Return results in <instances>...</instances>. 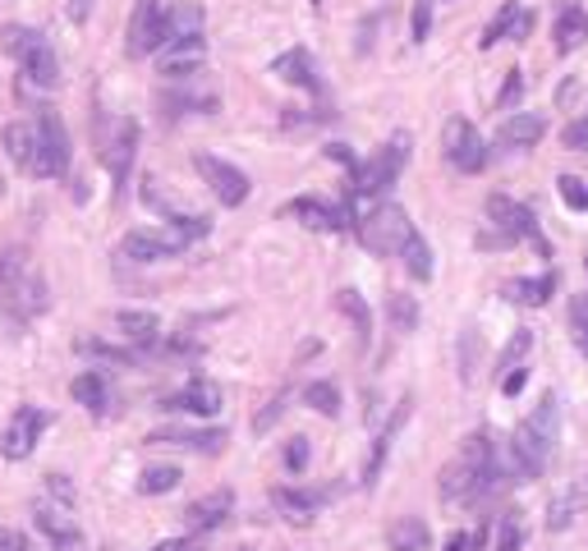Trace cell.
I'll list each match as a JSON object with an SVG mask.
<instances>
[{"instance_id": "obj_24", "label": "cell", "mask_w": 588, "mask_h": 551, "mask_svg": "<svg viewBox=\"0 0 588 551\" xmlns=\"http://www.w3.org/2000/svg\"><path fill=\"white\" fill-rule=\"evenodd\" d=\"M70 395H74V400L88 409V414H97V418L111 414V382H106L97 368H93V372H79V378L70 382Z\"/></svg>"}, {"instance_id": "obj_1", "label": "cell", "mask_w": 588, "mask_h": 551, "mask_svg": "<svg viewBox=\"0 0 588 551\" xmlns=\"http://www.w3.org/2000/svg\"><path fill=\"white\" fill-rule=\"evenodd\" d=\"M501 478H506V465H501V451H496V441L492 432H469L465 436V446L460 455L451 459V465L442 469V496L446 501H478V496H488L501 488Z\"/></svg>"}, {"instance_id": "obj_54", "label": "cell", "mask_w": 588, "mask_h": 551, "mask_svg": "<svg viewBox=\"0 0 588 551\" xmlns=\"http://www.w3.org/2000/svg\"><path fill=\"white\" fill-rule=\"evenodd\" d=\"M47 488H51V496H60L64 505L74 501V488H70V482H64V474H51V478H47Z\"/></svg>"}, {"instance_id": "obj_46", "label": "cell", "mask_w": 588, "mask_h": 551, "mask_svg": "<svg viewBox=\"0 0 588 551\" xmlns=\"http://www.w3.org/2000/svg\"><path fill=\"white\" fill-rule=\"evenodd\" d=\"M286 469H290V474L309 469V436H290V446H286Z\"/></svg>"}, {"instance_id": "obj_45", "label": "cell", "mask_w": 588, "mask_h": 551, "mask_svg": "<svg viewBox=\"0 0 588 551\" xmlns=\"http://www.w3.org/2000/svg\"><path fill=\"white\" fill-rule=\"evenodd\" d=\"M428 28H432V0H413L409 37H413V41H428Z\"/></svg>"}, {"instance_id": "obj_16", "label": "cell", "mask_w": 588, "mask_h": 551, "mask_svg": "<svg viewBox=\"0 0 588 551\" xmlns=\"http://www.w3.org/2000/svg\"><path fill=\"white\" fill-rule=\"evenodd\" d=\"M147 441L152 446H184V451H199V455H221L230 432L226 428H157Z\"/></svg>"}, {"instance_id": "obj_53", "label": "cell", "mask_w": 588, "mask_h": 551, "mask_svg": "<svg viewBox=\"0 0 588 551\" xmlns=\"http://www.w3.org/2000/svg\"><path fill=\"white\" fill-rule=\"evenodd\" d=\"M152 551H203V542L199 538H170V542H157Z\"/></svg>"}, {"instance_id": "obj_58", "label": "cell", "mask_w": 588, "mask_h": 551, "mask_svg": "<svg viewBox=\"0 0 588 551\" xmlns=\"http://www.w3.org/2000/svg\"><path fill=\"white\" fill-rule=\"evenodd\" d=\"M244 551H249V547H244Z\"/></svg>"}, {"instance_id": "obj_31", "label": "cell", "mask_w": 588, "mask_h": 551, "mask_svg": "<svg viewBox=\"0 0 588 551\" xmlns=\"http://www.w3.org/2000/svg\"><path fill=\"white\" fill-rule=\"evenodd\" d=\"M556 51L561 56H571V51H579L584 41H588V10H579V5H561V14H556Z\"/></svg>"}, {"instance_id": "obj_38", "label": "cell", "mask_w": 588, "mask_h": 551, "mask_svg": "<svg viewBox=\"0 0 588 551\" xmlns=\"http://www.w3.org/2000/svg\"><path fill=\"white\" fill-rule=\"evenodd\" d=\"M303 405L317 409L322 418H340V391L332 382H309L303 386Z\"/></svg>"}, {"instance_id": "obj_41", "label": "cell", "mask_w": 588, "mask_h": 551, "mask_svg": "<svg viewBox=\"0 0 588 551\" xmlns=\"http://www.w3.org/2000/svg\"><path fill=\"white\" fill-rule=\"evenodd\" d=\"M529 349H533V331H529V326H525V331H515V336L506 340V349H501V359H496L501 378H506L511 368H519V359H529Z\"/></svg>"}, {"instance_id": "obj_26", "label": "cell", "mask_w": 588, "mask_h": 551, "mask_svg": "<svg viewBox=\"0 0 588 551\" xmlns=\"http://www.w3.org/2000/svg\"><path fill=\"white\" fill-rule=\"evenodd\" d=\"M0 139H5V152H10V161H14V166H24L28 175H37V124H28V120H10Z\"/></svg>"}, {"instance_id": "obj_4", "label": "cell", "mask_w": 588, "mask_h": 551, "mask_svg": "<svg viewBox=\"0 0 588 551\" xmlns=\"http://www.w3.org/2000/svg\"><path fill=\"white\" fill-rule=\"evenodd\" d=\"M0 41H5V51L19 60V70L33 87H56L60 83V60L51 51V41L41 37L37 28H24V24H5L0 28Z\"/></svg>"}, {"instance_id": "obj_44", "label": "cell", "mask_w": 588, "mask_h": 551, "mask_svg": "<svg viewBox=\"0 0 588 551\" xmlns=\"http://www.w3.org/2000/svg\"><path fill=\"white\" fill-rule=\"evenodd\" d=\"M519 547H525V524H519L515 515H506V519H501V528H496L492 551H519Z\"/></svg>"}, {"instance_id": "obj_5", "label": "cell", "mask_w": 588, "mask_h": 551, "mask_svg": "<svg viewBox=\"0 0 588 551\" xmlns=\"http://www.w3.org/2000/svg\"><path fill=\"white\" fill-rule=\"evenodd\" d=\"M93 139H97V157L101 166L111 170V180H116V193H124V180H129V170H134V157H139V120H111V116H97L93 120Z\"/></svg>"}, {"instance_id": "obj_34", "label": "cell", "mask_w": 588, "mask_h": 551, "mask_svg": "<svg viewBox=\"0 0 588 551\" xmlns=\"http://www.w3.org/2000/svg\"><path fill=\"white\" fill-rule=\"evenodd\" d=\"M336 308L355 322V340H359V349H368V340H373V313H368L363 295H359V290H336Z\"/></svg>"}, {"instance_id": "obj_10", "label": "cell", "mask_w": 588, "mask_h": 551, "mask_svg": "<svg viewBox=\"0 0 588 551\" xmlns=\"http://www.w3.org/2000/svg\"><path fill=\"white\" fill-rule=\"evenodd\" d=\"M193 170L203 175V184L216 193V203H221V207H244V197H249L253 184H249V175L239 166L212 157V152H199V157H193Z\"/></svg>"}, {"instance_id": "obj_35", "label": "cell", "mask_w": 588, "mask_h": 551, "mask_svg": "<svg viewBox=\"0 0 588 551\" xmlns=\"http://www.w3.org/2000/svg\"><path fill=\"white\" fill-rule=\"evenodd\" d=\"M400 257H405V272H409L413 280H432V249H428V239H423L419 230H413V235L405 239Z\"/></svg>"}, {"instance_id": "obj_25", "label": "cell", "mask_w": 588, "mask_h": 551, "mask_svg": "<svg viewBox=\"0 0 588 551\" xmlns=\"http://www.w3.org/2000/svg\"><path fill=\"white\" fill-rule=\"evenodd\" d=\"M409 395H405V400L396 405V414H391L386 418V428L377 432V441H373V455H368V465H363V488H373V482H377V474H382V465H386V451H391V441H396V432H400V423H405V418H409Z\"/></svg>"}, {"instance_id": "obj_6", "label": "cell", "mask_w": 588, "mask_h": 551, "mask_svg": "<svg viewBox=\"0 0 588 551\" xmlns=\"http://www.w3.org/2000/svg\"><path fill=\"white\" fill-rule=\"evenodd\" d=\"M405 161H409V134H391V139L373 152V161L355 166V175H350V197H377V193H386L391 184L400 180Z\"/></svg>"}, {"instance_id": "obj_36", "label": "cell", "mask_w": 588, "mask_h": 551, "mask_svg": "<svg viewBox=\"0 0 588 551\" xmlns=\"http://www.w3.org/2000/svg\"><path fill=\"white\" fill-rule=\"evenodd\" d=\"M180 469L176 465H152V469H143V478H139V492L143 496H166V492H176L180 488Z\"/></svg>"}, {"instance_id": "obj_52", "label": "cell", "mask_w": 588, "mask_h": 551, "mask_svg": "<svg viewBox=\"0 0 588 551\" xmlns=\"http://www.w3.org/2000/svg\"><path fill=\"white\" fill-rule=\"evenodd\" d=\"M529 33H533V14H529V10H519V14H515V24H511V41H525Z\"/></svg>"}, {"instance_id": "obj_2", "label": "cell", "mask_w": 588, "mask_h": 551, "mask_svg": "<svg viewBox=\"0 0 588 551\" xmlns=\"http://www.w3.org/2000/svg\"><path fill=\"white\" fill-rule=\"evenodd\" d=\"M556 436H561V405L556 395L548 391L538 400V409L515 428V441H511V465H515V478H542L548 459L556 451Z\"/></svg>"}, {"instance_id": "obj_14", "label": "cell", "mask_w": 588, "mask_h": 551, "mask_svg": "<svg viewBox=\"0 0 588 551\" xmlns=\"http://www.w3.org/2000/svg\"><path fill=\"white\" fill-rule=\"evenodd\" d=\"M161 19H166L161 0H139V5H134V19H129V41H124V51L134 60H143V56H152L161 47Z\"/></svg>"}, {"instance_id": "obj_47", "label": "cell", "mask_w": 588, "mask_h": 551, "mask_svg": "<svg viewBox=\"0 0 588 551\" xmlns=\"http://www.w3.org/2000/svg\"><path fill=\"white\" fill-rule=\"evenodd\" d=\"M561 143L571 147V152H588V116L575 120V124H565V129H561Z\"/></svg>"}, {"instance_id": "obj_42", "label": "cell", "mask_w": 588, "mask_h": 551, "mask_svg": "<svg viewBox=\"0 0 588 551\" xmlns=\"http://www.w3.org/2000/svg\"><path fill=\"white\" fill-rule=\"evenodd\" d=\"M571 340H575L579 355L588 359V295L571 299Z\"/></svg>"}, {"instance_id": "obj_51", "label": "cell", "mask_w": 588, "mask_h": 551, "mask_svg": "<svg viewBox=\"0 0 588 551\" xmlns=\"http://www.w3.org/2000/svg\"><path fill=\"white\" fill-rule=\"evenodd\" d=\"M519 87H525V74H519V70H511V79H506V87H501V97H496V106H515V97H519Z\"/></svg>"}, {"instance_id": "obj_7", "label": "cell", "mask_w": 588, "mask_h": 551, "mask_svg": "<svg viewBox=\"0 0 588 551\" xmlns=\"http://www.w3.org/2000/svg\"><path fill=\"white\" fill-rule=\"evenodd\" d=\"M413 235V220L400 203H377L368 216H359V244L377 257H391L405 249V239Z\"/></svg>"}, {"instance_id": "obj_57", "label": "cell", "mask_w": 588, "mask_h": 551, "mask_svg": "<svg viewBox=\"0 0 588 551\" xmlns=\"http://www.w3.org/2000/svg\"><path fill=\"white\" fill-rule=\"evenodd\" d=\"M313 5H322V0H313Z\"/></svg>"}, {"instance_id": "obj_32", "label": "cell", "mask_w": 588, "mask_h": 551, "mask_svg": "<svg viewBox=\"0 0 588 551\" xmlns=\"http://www.w3.org/2000/svg\"><path fill=\"white\" fill-rule=\"evenodd\" d=\"M157 106H161L166 120H176V116H193V110H199V116H212L221 101H216L212 93H161Z\"/></svg>"}, {"instance_id": "obj_43", "label": "cell", "mask_w": 588, "mask_h": 551, "mask_svg": "<svg viewBox=\"0 0 588 551\" xmlns=\"http://www.w3.org/2000/svg\"><path fill=\"white\" fill-rule=\"evenodd\" d=\"M556 193H561V203L571 207V212H588V184L575 180V175H561V180H556Z\"/></svg>"}, {"instance_id": "obj_37", "label": "cell", "mask_w": 588, "mask_h": 551, "mask_svg": "<svg viewBox=\"0 0 588 551\" xmlns=\"http://www.w3.org/2000/svg\"><path fill=\"white\" fill-rule=\"evenodd\" d=\"M79 355L101 359V363H143L147 349H120V345H106V340H79Z\"/></svg>"}, {"instance_id": "obj_8", "label": "cell", "mask_w": 588, "mask_h": 551, "mask_svg": "<svg viewBox=\"0 0 588 551\" xmlns=\"http://www.w3.org/2000/svg\"><path fill=\"white\" fill-rule=\"evenodd\" d=\"M37 175L41 180H60L64 170H70V129H64V120L56 116L51 106H37Z\"/></svg>"}, {"instance_id": "obj_17", "label": "cell", "mask_w": 588, "mask_h": 551, "mask_svg": "<svg viewBox=\"0 0 588 551\" xmlns=\"http://www.w3.org/2000/svg\"><path fill=\"white\" fill-rule=\"evenodd\" d=\"M184 244L170 230H129L120 239V253L124 257H134V262H166V257H176Z\"/></svg>"}, {"instance_id": "obj_48", "label": "cell", "mask_w": 588, "mask_h": 551, "mask_svg": "<svg viewBox=\"0 0 588 551\" xmlns=\"http://www.w3.org/2000/svg\"><path fill=\"white\" fill-rule=\"evenodd\" d=\"M286 400H290V395H286V391H280V395H276V400H272V405H267L263 414H257V418H253V432H267V428L276 423V418H280V414H286Z\"/></svg>"}, {"instance_id": "obj_28", "label": "cell", "mask_w": 588, "mask_h": 551, "mask_svg": "<svg viewBox=\"0 0 588 551\" xmlns=\"http://www.w3.org/2000/svg\"><path fill=\"white\" fill-rule=\"evenodd\" d=\"M272 505L290 524H313L317 505H322V492H303V488H272Z\"/></svg>"}, {"instance_id": "obj_20", "label": "cell", "mask_w": 588, "mask_h": 551, "mask_svg": "<svg viewBox=\"0 0 588 551\" xmlns=\"http://www.w3.org/2000/svg\"><path fill=\"white\" fill-rule=\"evenodd\" d=\"M235 511V492H212L203 501H193L189 511H184V524H189V534H212V528H221Z\"/></svg>"}, {"instance_id": "obj_12", "label": "cell", "mask_w": 588, "mask_h": 551, "mask_svg": "<svg viewBox=\"0 0 588 551\" xmlns=\"http://www.w3.org/2000/svg\"><path fill=\"white\" fill-rule=\"evenodd\" d=\"M488 220H492V230L511 235L515 244H519V239H529V244H533L538 253H548V244H542V235H538V220H533V212H529L525 203H515V197H501V193H492V197H488Z\"/></svg>"}, {"instance_id": "obj_56", "label": "cell", "mask_w": 588, "mask_h": 551, "mask_svg": "<svg viewBox=\"0 0 588 551\" xmlns=\"http://www.w3.org/2000/svg\"><path fill=\"white\" fill-rule=\"evenodd\" d=\"M446 551H469V534H451V542H446Z\"/></svg>"}, {"instance_id": "obj_11", "label": "cell", "mask_w": 588, "mask_h": 551, "mask_svg": "<svg viewBox=\"0 0 588 551\" xmlns=\"http://www.w3.org/2000/svg\"><path fill=\"white\" fill-rule=\"evenodd\" d=\"M51 428V414L47 409H37V405H24V409H14V418L5 423V432H0V455L5 459H28L37 451V436Z\"/></svg>"}, {"instance_id": "obj_40", "label": "cell", "mask_w": 588, "mask_h": 551, "mask_svg": "<svg viewBox=\"0 0 588 551\" xmlns=\"http://www.w3.org/2000/svg\"><path fill=\"white\" fill-rule=\"evenodd\" d=\"M515 14H519V0H506V5L496 10V19H492V24L483 28V37H478V47H483V51H492L496 41H506V37H511V24H515Z\"/></svg>"}, {"instance_id": "obj_13", "label": "cell", "mask_w": 588, "mask_h": 551, "mask_svg": "<svg viewBox=\"0 0 588 551\" xmlns=\"http://www.w3.org/2000/svg\"><path fill=\"white\" fill-rule=\"evenodd\" d=\"M33 519L37 528L51 538V551H88V538L79 534V524L70 515V505H51V501H37L33 505Z\"/></svg>"}, {"instance_id": "obj_9", "label": "cell", "mask_w": 588, "mask_h": 551, "mask_svg": "<svg viewBox=\"0 0 588 551\" xmlns=\"http://www.w3.org/2000/svg\"><path fill=\"white\" fill-rule=\"evenodd\" d=\"M442 147H446V161L460 170V175H478V170L488 166V143H483V134H478L465 116H451L446 120Z\"/></svg>"}, {"instance_id": "obj_19", "label": "cell", "mask_w": 588, "mask_h": 551, "mask_svg": "<svg viewBox=\"0 0 588 551\" xmlns=\"http://www.w3.org/2000/svg\"><path fill=\"white\" fill-rule=\"evenodd\" d=\"M157 409H180V414L212 418V414H221V386L207 382V378H193L180 395H170V400H161Z\"/></svg>"}, {"instance_id": "obj_27", "label": "cell", "mask_w": 588, "mask_h": 551, "mask_svg": "<svg viewBox=\"0 0 588 551\" xmlns=\"http://www.w3.org/2000/svg\"><path fill=\"white\" fill-rule=\"evenodd\" d=\"M116 326H120V336L129 345H139V349H152V345H157V336H161L157 313H143V308H120Z\"/></svg>"}, {"instance_id": "obj_22", "label": "cell", "mask_w": 588, "mask_h": 551, "mask_svg": "<svg viewBox=\"0 0 588 551\" xmlns=\"http://www.w3.org/2000/svg\"><path fill=\"white\" fill-rule=\"evenodd\" d=\"M542 134H548V120L533 116V110H519V116H511L506 124L496 129V143L511 147V152H519V147H538Z\"/></svg>"}, {"instance_id": "obj_39", "label": "cell", "mask_w": 588, "mask_h": 551, "mask_svg": "<svg viewBox=\"0 0 588 551\" xmlns=\"http://www.w3.org/2000/svg\"><path fill=\"white\" fill-rule=\"evenodd\" d=\"M386 318H391V326H396L400 331V336H405V331H413V326H419V303H413V295H386Z\"/></svg>"}, {"instance_id": "obj_3", "label": "cell", "mask_w": 588, "mask_h": 551, "mask_svg": "<svg viewBox=\"0 0 588 551\" xmlns=\"http://www.w3.org/2000/svg\"><path fill=\"white\" fill-rule=\"evenodd\" d=\"M0 303L10 308L14 322H33L37 313H47V280L33 272V262L24 249H5L0 253Z\"/></svg>"}, {"instance_id": "obj_21", "label": "cell", "mask_w": 588, "mask_h": 551, "mask_svg": "<svg viewBox=\"0 0 588 551\" xmlns=\"http://www.w3.org/2000/svg\"><path fill=\"white\" fill-rule=\"evenodd\" d=\"M272 74H276V79H286V83H295V87H303V93H322L317 64H313V56L303 51V47L280 51V56L272 60Z\"/></svg>"}, {"instance_id": "obj_23", "label": "cell", "mask_w": 588, "mask_h": 551, "mask_svg": "<svg viewBox=\"0 0 588 551\" xmlns=\"http://www.w3.org/2000/svg\"><path fill=\"white\" fill-rule=\"evenodd\" d=\"M584 511H588V474H584V478H575L571 488H565V492L552 501V511H548V528H552V534H561V528H571Z\"/></svg>"}, {"instance_id": "obj_33", "label": "cell", "mask_w": 588, "mask_h": 551, "mask_svg": "<svg viewBox=\"0 0 588 551\" xmlns=\"http://www.w3.org/2000/svg\"><path fill=\"white\" fill-rule=\"evenodd\" d=\"M199 33H203V10L199 5H176L161 19V47L166 41H180V37H199Z\"/></svg>"}, {"instance_id": "obj_49", "label": "cell", "mask_w": 588, "mask_h": 551, "mask_svg": "<svg viewBox=\"0 0 588 551\" xmlns=\"http://www.w3.org/2000/svg\"><path fill=\"white\" fill-rule=\"evenodd\" d=\"M0 551H33V542L19 528H0Z\"/></svg>"}, {"instance_id": "obj_50", "label": "cell", "mask_w": 588, "mask_h": 551, "mask_svg": "<svg viewBox=\"0 0 588 551\" xmlns=\"http://www.w3.org/2000/svg\"><path fill=\"white\" fill-rule=\"evenodd\" d=\"M525 382H529V368H511L506 378H501V395H519Z\"/></svg>"}, {"instance_id": "obj_15", "label": "cell", "mask_w": 588, "mask_h": 551, "mask_svg": "<svg viewBox=\"0 0 588 551\" xmlns=\"http://www.w3.org/2000/svg\"><path fill=\"white\" fill-rule=\"evenodd\" d=\"M203 60H207V41L203 33L199 37H180V41H166V47L157 51V64H161V74L166 79H189V74H199L203 70Z\"/></svg>"}, {"instance_id": "obj_18", "label": "cell", "mask_w": 588, "mask_h": 551, "mask_svg": "<svg viewBox=\"0 0 588 551\" xmlns=\"http://www.w3.org/2000/svg\"><path fill=\"white\" fill-rule=\"evenodd\" d=\"M290 216H299L309 230H322V235H336V230H350V207H332L322 203V197H295V203L286 207Z\"/></svg>"}, {"instance_id": "obj_30", "label": "cell", "mask_w": 588, "mask_h": 551, "mask_svg": "<svg viewBox=\"0 0 588 551\" xmlns=\"http://www.w3.org/2000/svg\"><path fill=\"white\" fill-rule=\"evenodd\" d=\"M501 295L511 303H525V308H542L552 295H556V272H542V276H529V280H506Z\"/></svg>"}, {"instance_id": "obj_29", "label": "cell", "mask_w": 588, "mask_h": 551, "mask_svg": "<svg viewBox=\"0 0 588 551\" xmlns=\"http://www.w3.org/2000/svg\"><path fill=\"white\" fill-rule=\"evenodd\" d=\"M386 547H391V551H428V547H432V528H428V519H419V515H400L396 524L386 528Z\"/></svg>"}, {"instance_id": "obj_55", "label": "cell", "mask_w": 588, "mask_h": 551, "mask_svg": "<svg viewBox=\"0 0 588 551\" xmlns=\"http://www.w3.org/2000/svg\"><path fill=\"white\" fill-rule=\"evenodd\" d=\"M88 10H93V0H74V5H70V19H74V24H83V19H88Z\"/></svg>"}]
</instances>
